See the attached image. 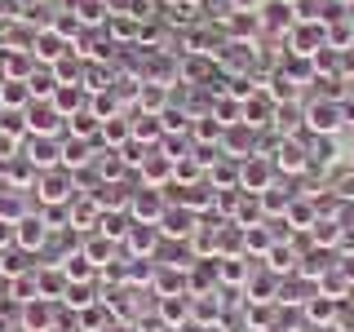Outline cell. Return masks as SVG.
I'll use <instances>...</instances> for the list:
<instances>
[{
	"label": "cell",
	"instance_id": "cell-1",
	"mask_svg": "<svg viewBox=\"0 0 354 332\" xmlns=\"http://www.w3.org/2000/svg\"><path fill=\"white\" fill-rule=\"evenodd\" d=\"M288 53H297V58H315L319 49H328V22L319 18H297L292 31H288Z\"/></svg>",
	"mask_w": 354,
	"mask_h": 332
},
{
	"label": "cell",
	"instance_id": "cell-2",
	"mask_svg": "<svg viewBox=\"0 0 354 332\" xmlns=\"http://www.w3.org/2000/svg\"><path fill=\"white\" fill-rule=\"evenodd\" d=\"M40 199H44V208H53V204H71L75 199V173L71 169H40V177H36V186H31Z\"/></svg>",
	"mask_w": 354,
	"mask_h": 332
},
{
	"label": "cell",
	"instance_id": "cell-3",
	"mask_svg": "<svg viewBox=\"0 0 354 332\" xmlns=\"http://www.w3.org/2000/svg\"><path fill=\"white\" fill-rule=\"evenodd\" d=\"M306 129L315 138H337L346 129V116H341V98H315L306 107Z\"/></svg>",
	"mask_w": 354,
	"mask_h": 332
},
{
	"label": "cell",
	"instance_id": "cell-4",
	"mask_svg": "<svg viewBox=\"0 0 354 332\" xmlns=\"http://www.w3.org/2000/svg\"><path fill=\"white\" fill-rule=\"evenodd\" d=\"M274 173H279V169H274V160H270V155H248V160H239V191L243 195H261L266 191V186H274Z\"/></svg>",
	"mask_w": 354,
	"mask_h": 332
},
{
	"label": "cell",
	"instance_id": "cell-5",
	"mask_svg": "<svg viewBox=\"0 0 354 332\" xmlns=\"http://www.w3.org/2000/svg\"><path fill=\"white\" fill-rule=\"evenodd\" d=\"M62 111L49 102V98H31V107H27V133H36V138H62Z\"/></svg>",
	"mask_w": 354,
	"mask_h": 332
},
{
	"label": "cell",
	"instance_id": "cell-6",
	"mask_svg": "<svg viewBox=\"0 0 354 332\" xmlns=\"http://www.w3.org/2000/svg\"><path fill=\"white\" fill-rule=\"evenodd\" d=\"M270 160H274V169L288 173V177H292V173H306L310 169V142L306 138H279Z\"/></svg>",
	"mask_w": 354,
	"mask_h": 332
},
{
	"label": "cell",
	"instance_id": "cell-7",
	"mask_svg": "<svg viewBox=\"0 0 354 332\" xmlns=\"http://www.w3.org/2000/svg\"><path fill=\"white\" fill-rule=\"evenodd\" d=\"M164 191L160 186H138V191L129 195V217L133 221H151V226H160V217H164Z\"/></svg>",
	"mask_w": 354,
	"mask_h": 332
},
{
	"label": "cell",
	"instance_id": "cell-8",
	"mask_svg": "<svg viewBox=\"0 0 354 332\" xmlns=\"http://www.w3.org/2000/svg\"><path fill=\"white\" fill-rule=\"evenodd\" d=\"M49 239H53V226H49V217H44V213L18 217V248L22 252H44V248H49Z\"/></svg>",
	"mask_w": 354,
	"mask_h": 332
},
{
	"label": "cell",
	"instance_id": "cell-9",
	"mask_svg": "<svg viewBox=\"0 0 354 332\" xmlns=\"http://www.w3.org/2000/svg\"><path fill=\"white\" fill-rule=\"evenodd\" d=\"M195 226H199V213H191L186 204H169L164 217H160V235L164 239H191Z\"/></svg>",
	"mask_w": 354,
	"mask_h": 332
},
{
	"label": "cell",
	"instance_id": "cell-10",
	"mask_svg": "<svg viewBox=\"0 0 354 332\" xmlns=\"http://www.w3.org/2000/svg\"><path fill=\"white\" fill-rule=\"evenodd\" d=\"M97 217H102V208L93 204V195H75L71 204H66V226L75 230V235H93L97 230Z\"/></svg>",
	"mask_w": 354,
	"mask_h": 332
},
{
	"label": "cell",
	"instance_id": "cell-11",
	"mask_svg": "<svg viewBox=\"0 0 354 332\" xmlns=\"http://www.w3.org/2000/svg\"><path fill=\"white\" fill-rule=\"evenodd\" d=\"M257 129L252 124H230L221 133V155H230V160H248V155H257Z\"/></svg>",
	"mask_w": 354,
	"mask_h": 332
},
{
	"label": "cell",
	"instance_id": "cell-12",
	"mask_svg": "<svg viewBox=\"0 0 354 332\" xmlns=\"http://www.w3.org/2000/svg\"><path fill=\"white\" fill-rule=\"evenodd\" d=\"M18 151L27 155L36 169H58V164H62V138H36V133H31Z\"/></svg>",
	"mask_w": 354,
	"mask_h": 332
},
{
	"label": "cell",
	"instance_id": "cell-13",
	"mask_svg": "<svg viewBox=\"0 0 354 332\" xmlns=\"http://www.w3.org/2000/svg\"><path fill=\"white\" fill-rule=\"evenodd\" d=\"M138 177H142V186H160L164 191V186H173V160L155 147V151H147V160L138 164Z\"/></svg>",
	"mask_w": 354,
	"mask_h": 332
},
{
	"label": "cell",
	"instance_id": "cell-14",
	"mask_svg": "<svg viewBox=\"0 0 354 332\" xmlns=\"http://www.w3.org/2000/svg\"><path fill=\"white\" fill-rule=\"evenodd\" d=\"M221 31H226L230 40H257V31H261V14L257 9H230L226 18H221Z\"/></svg>",
	"mask_w": 354,
	"mask_h": 332
},
{
	"label": "cell",
	"instance_id": "cell-15",
	"mask_svg": "<svg viewBox=\"0 0 354 332\" xmlns=\"http://www.w3.org/2000/svg\"><path fill=\"white\" fill-rule=\"evenodd\" d=\"M274 111H279V102H274L270 93H266V84L257 89V93L248 98V102H243V124H252V129H270L274 124Z\"/></svg>",
	"mask_w": 354,
	"mask_h": 332
},
{
	"label": "cell",
	"instance_id": "cell-16",
	"mask_svg": "<svg viewBox=\"0 0 354 332\" xmlns=\"http://www.w3.org/2000/svg\"><path fill=\"white\" fill-rule=\"evenodd\" d=\"M75 44L66 40V36H58L53 27H44V31H36V40H31V53H36V62H44V66H53L62 58V53H71Z\"/></svg>",
	"mask_w": 354,
	"mask_h": 332
},
{
	"label": "cell",
	"instance_id": "cell-17",
	"mask_svg": "<svg viewBox=\"0 0 354 332\" xmlns=\"http://www.w3.org/2000/svg\"><path fill=\"white\" fill-rule=\"evenodd\" d=\"M160 226H151V221H133L129 226V235H124V248H129V257H151L155 248H160Z\"/></svg>",
	"mask_w": 354,
	"mask_h": 332
},
{
	"label": "cell",
	"instance_id": "cell-18",
	"mask_svg": "<svg viewBox=\"0 0 354 332\" xmlns=\"http://www.w3.org/2000/svg\"><path fill=\"white\" fill-rule=\"evenodd\" d=\"M66 288H71V279H66V270H62L58 261H49V266H40V270H36V293L44 297V302H62Z\"/></svg>",
	"mask_w": 354,
	"mask_h": 332
},
{
	"label": "cell",
	"instance_id": "cell-19",
	"mask_svg": "<svg viewBox=\"0 0 354 332\" xmlns=\"http://www.w3.org/2000/svg\"><path fill=\"white\" fill-rule=\"evenodd\" d=\"M257 14H261V31H283V36L292 31V22H297V9L283 5V0H261Z\"/></svg>",
	"mask_w": 354,
	"mask_h": 332
},
{
	"label": "cell",
	"instance_id": "cell-20",
	"mask_svg": "<svg viewBox=\"0 0 354 332\" xmlns=\"http://www.w3.org/2000/svg\"><path fill=\"white\" fill-rule=\"evenodd\" d=\"M115 248H120V243L111 239V235H102V230H93V235H84V239H80V252L97 266V270H106V266L115 261Z\"/></svg>",
	"mask_w": 354,
	"mask_h": 332
},
{
	"label": "cell",
	"instance_id": "cell-21",
	"mask_svg": "<svg viewBox=\"0 0 354 332\" xmlns=\"http://www.w3.org/2000/svg\"><path fill=\"white\" fill-rule=\"evenodd\" d=\"M279 284H283V275H274L266 266V270H252L243 288H248V302H279Z\"/></svg>",
	"mask_w": 354,
	"mask_h": 332
},
{
	"label": "cell",
	"instance_id": "cell-22",
	"mask_svg": "<svg viewBox=\"0 0 354 332\" xmlns=\"http://www.w3.org/2000/svg\"><path fill=\"white\" fill-rule=\"evenodd\" d=\"M22 332H53V302L44 297L22 302Z\"/></svg>",
	"mask_w": 354,
	"mask_h": 332
},
{
	"label": "cell",
	"instance_id": "cell-23",
	"mask_svg": "<svg viewBox=\"0 0 354 332\" xmlns=\"http://www.w3.org/2000/svg\"><path fill=\"white\" fill-rule=\"evenodd\" d=\"M274 230H270V221H257V226H243V257H266V252L274 248Z\"/></svg>",
	"mask_w": 354,
	"mask_h": 332
},
{
	"label": "cell",
	"instance_id": "cell-24",
	"mask_svg": "<svg viewBox=\"0 0 354 332\" xmlns=\"http://www.w3.org/2000/svg\"><path fill=\"white\" fill-rule=\"evenodd\" d=\"M36 177H40V169H36V164H31L22 151L5 160V182H9V186H18V191H31V186H36Z\"/></svg>",
	"mask_w": 354,
	"mask_h": 332
},
{
	"label": "cell",
	"instance_id": "cell-25",
	"mask_svg": "<svg viewBox=\"0 0 354 332\" xmlns=\"http://www.w3.org/2000/svg\"><path fill=\"white\" fill-rule=\"evenodd\" d=\"M208 182L217 186V191H239V160H230V155H221L217 151V160L208 164Z\"/></svg>",
	"mask_w": 354,
	"mask_h": 332
},
{
	"label": "cell",
	"instance_id": "cell-26",
	"mask_svg": "<svg viewBox=\"0 0 354 332\" xmlns=\"http://www.w3.org/2000/svg\"><path fill=\"white\" fill-rule=\"evenodd\" d=\"M283 221H288L292 230H310V226L319 221V204H315V195H292V204H288Z\"/></svg>",
	"mask_w": 354,
	"mask_h": 332
},
{
	"label": "cell",
	"instance_id": "cell-27",
	"mask_svg": "<svg viewBox=\"0 0 354 332\" xmlns=\"http://www.w3.org/2000/svg\"><path fill=\"white\" fill-rule=\"evenodd\" d=\"M155 315H160V324H169V328H182L186 319H191V293L160 297V306H155Z\"/></svg>",
	"mask_w": 354,
	"mask_h": 332
},
{
	"label": "cell",
	"instance_id": "cell-28",
	"mask_svg": "<svg viewBox=\"0 0 354 332\" xmlns=\"http://www.w3.org/2000/svg\"><path fill=\"white\" fill-rule=\"evenodd\" d=\"M337 310H341L337 297L315 293V297L306 302V324H315V328H332V324H337Z\"/></svg>",
	"mask_w": 354,
	"mask_h": 332
},
{
	"label": "cell",
	"instance_id": "cell-29",
	"mask_svg": "<svg viewBox=\"0 0 354 332\" xmlns=\"http://www.w3.org/2000/svg\"><path fill=\"white\" fill-rule=\"evenodd\" d=\"M341 230H346V221H341V217H319L315 226L306 230V235H310V243H315V248H332V252H337Z\"/></svg>",
	"mask_w": 354,
	"mask_h": 332
},
{
	"label": "cell",
	"instance_id": "cell-30",
	"mask_svg": "<svg viewBox=\"0 0 354 332\" xmlns=\"http://www.w3.org/2000/svg\"><path fill=\"white\" fill-rule=\"evenodd\" d=\"M221 120L208 111V116H191V142H199V147H221Z\"/></svg>",
	"mask_w": 354,
	"mask_h": 332
},
{
	"label": "cell",
	"instance_id": "cell-31",
	"mask_svg": "<svg viewBox=\"0 0 354 332\" xmlns=\"http://www.w3.org/2000/svg\"><path fill=\"white\" fill-rule=\"evenodd\" d=\"M0 71H5V80H27V75L36 71V53H27V49H5Z\"/></svg>",
	"mask_w": 354,
	"mask_h": 332
},
{
	"label": "cell",
	"instance_id": "cell-32",
	"mask_svg": "<svg viewBox=\"0 0 354 332\" xmlns=\"http://www.w3.org/2000/svg\"><path fill=\"white\" fill-rule=\"evenodd\" d=\"M217 261V284H230V288H239V284H248V275H252V266L248 257H213Z\"/></svg>",
	"mask_w": 354,
	"mask_h": 332
},
{
	"label": "cell",
	"instance_id": "cell-33",
	"mask_svg": "<svg viewBox=\"0 0 354 332\" xmlns=\"http://www.w3.org/2000/svg\"><path fill=\"white\" fill-rule=\"evenodd\" d=\"M97 138L106 142V151H120V147H124V142L133 138V120H124V111H120V116L102 120V129H97Z\"/></svg>",
	"mask_w": 354,
	"mask_h": 332
},
{
	"label": "cell",
	"instance_id": "cell-34",
	"mask_svg": "<svg viewBox=\"0 0 354 332\" xmlns=\"http://www.w3.org/2000/svg\"><path fill=\"white\" fill-rule=\"evenodd\" d=\"M49 102H53V107L62 111V120H71L75 111H84V102H88V93H84L80 84H58V89H53V98H49Z\"/></svg>",
	"mask_w": 354,
	"mask_h": 332
},
{
	"label": "cell",
	"instance_id": "cell-35",
	"mask_svg": "<svg viewBox=\"0 0 354 332\" xmlns=\"http://www.w3.org/2000/svg\"><path fill=\"white\" fill-rule=\"evenodd\" d=\"M266 266H270L274 275H297V266H301V257H297V248L292 243H283V239H274V248L261 257Z\"/></svg>",
	"mask_w": 354,
	"mask_h": 332
},
{
	"label": "cell",
	"instance_id": "cell-36",
	"mask_svg": "<svg viewBox=\"0 0 354 332\" xmlns=\"http://www.w3.org/2000/svg\"><path fill=\"white\" fill-rule=\"evenodd\" d=\"M93 164V142H84V138H66L62 142V169H88Z\"/></svg>",
	"mask_w": 354,
	"mask_h": 332
},
{
	"label": "cell",
	"instance_id": "cell-37",
	"mask_svg": "<svg viewBox=\"0 0 354 332\" xmlns=\"http://www.w3.org/2000/svg\"><path fill=\"white\" fill-rule=\"evenodd\" d=\"M182 204L191 208V213H208V208H217V186L208 182H195V186H186V195H182Z\"/></svg>",
	"mask_w": 354,
	"mask_h": 332
},
{
	"label": "cell",
	"instance_id": "cell-38",
	"mask_svg": "<svg viewBox=\"0 0 354 332\" xmlns=\"http://www.w3.org/2000/svg\"><path fill=\"white\" fill-rule=\"evenodd\" d=\"M230 221H235V226H257V221H266V208H261V199H257V195H243V191H239L235 208H230Z\"/></svg>",
	"mask_w": 354,
	"mask_h": 332
},
{
	"label": "cell",
	"instance_id": "cell-39",
	"mask_svg": "<svg viewBox=\"0 0 354 332\" xmlns=\"http://www.w3.org/2000/svg\"><path fill=\"white\" fill-rule=\"evenodd\" d=\"M71 14H75V22H80V27L88 31V27H102V22H111V18H106V14H111V5H106V0H75Z\"/></svg>",
	"mask_w": 354,
	"mask_h": 332
},
{
	"label": "cell",
	"instance_id": "cell-40",
	"mask_svg": "<svg viewBox=\"0 0 354 332\" xmlns=\"http://www.w3.org/2000/svg\"><path fill=\"white\" fill-rule=\"evenodd\" d=\"M58 266L66 270V279H71V284H93V275H97V266L88 261L80 248H75V252H66V257H62Z\"/></svg>",
	"mask_w": 354,
	"mask_h": 332
},
{
	"label": "cell",
	"instance_id": "cell-41",
	"mask_svg": "<svg viewBox=\"0 0 354 332\" xmlns=\"http://www.w3.org/2000/svg\"><path fill=\"white\" fill-rule=\"evenodd\" d=\"M0 102H5V111H27L31 107V84L27 80H0Z\"/></svg>",
	"mask_w": 354,
	"mask_h": 332
},
{
	"label": "cell",
	"instance_id": "cell-42",
	"mask_svg": "<svg viewBox=\"0 0 354 332\" xmlns=\"http://www.w3.org/2000/svg\"><path fill=\"white\" fill-rule=\"evenodd\" d=\"M49 71H53V80H58V84H80V75H84V58L71 49V53H62V58L53 62Z\"/></svg>",
	"mask_w": 354,
	"mask_h": 332
},
{
	"label": "cell",
	"instance_id": "cell-43",
	"mask_svg": "<svg viewBox=\"0 0 354 332\" xmlns=\"http://www.w3.org/2000/svg\"><path fill=\"white\" fill-rule=\"evenodd\" d=\"M169 93L173 89L169 84H155V80H142V93H138V107L142 111H151V116H160L164 107H169Z\"/></svg>",
	"mask_w": 354,
	"mask_h": 332
},
{
	"label": "cell",
	"instance_id": "cell-44",
	"mask_svg": "<svg viewBox=\"0 0 354 332\" xmlns=\"http://www.w3.org/2000/svg\"><path fill=\"white\" fill-rule=\"evenodd\" d=\"M133 138L138 142H155V147H160L164 142V124H160V116H151V111H138V120H133Z\"/></svg>",
	"mask_w": 354,
	"mask_h": 332
},
{
	"label": "cell",
	"instance_id": "cell-45",
	"mask_svg": "<svg viewBox=\"0 0 354 332\" xmlns=\"http://www.w3.org/2000/svg\"><path fill=\"white\" fill-rule=\"evenodd\" d=\"M97 129H102V120H97L88 107H84V111H75V116L66 120V133H71V138H84V142H93V138H97Z\"/></svg>",
	"mask_w": 354,
	"mask_h": 332
},
{
	"label": "cell",
	"instance_id": "cell-46",
	"mask_svg": "<svg viewBox=\"0 0 354 332\" xmlns=\"http://www.w3.org/2000/svg\"><path fill=\"white\" fill-rule=\"evenodd\" d=\"M213 116L221 120V129H230V124H243V102H239V98H226V93H217V98H213Z\"/></svg>",
	"mask_w": 354,
	"mask_h": 332
},
{
	"label": "cell",
	"instance_id": "cell-47",
	"mask_svg": "<svg viewBox=\"0 0 354 332\" xmlns=\"http://www.w3.org/2000/svg\"><path fill=\"white\" fill-rule=\"evenodd\" d=\"M0 133L22 147V142L31 138V133H27V111H5V116H0Z\"/></svg>",
	"mask_w": 354,
	"mask_h": 332
},
{
	"label": "cell",
	"instance_id": "cell-48",
	"mask_svg": "<svg viewBox=\"0 0 354 332\" xmlns=\"http://www.w3.org/2000/svg\"><path fill=\"white\" fill-rule=\"evenodd\" d=\"M173 182H204V164H199V155H182V160H173Z\"/></svg>",
	"mask_w": 354,
	"mask_h": 332
},
{
	"label": "cell",
	"instance_id": "cell-49",
	"mask_svg": "<svg viewBox=\"0 0 354 332\" xmlns=\"http://www.w3.org/2000/svg\"><path fill=\"white\" fill-rule=\"evenodd\" d=\"M62 302L71 306V310H88L93 302H102V297H97V288H93V284H71V288H66V297H62Z\"/></svg>",
	"mask_w": 354,
	"mask_h": 332
},
{
	"label": "cell",
	"instance_id": "cell-50",
	"mask_svg": "<svg viewBox=\"0 0 354 332\" xmlns=\"http://www.w3.org/2000/svg\"><path fill=\"white\" fill-rule=\"evenodd\" d=\"M27 84H31V98H53V89H58V80H53L49 66H44V71L36 66V71L27 75Z\"/></svg>",
	"mask_w": 354,
	"mask_h": 332
},
{
	"label": "cell",
	"instance_id": "cell-51",
	"mask_svg": "<svg viewBox=\"0 0 354 332\" xmlns=\"http://www.w3.org/2000/svg\"><path fill=\"white\" fill-rule=\"evenodd\" d=\"M102 332H133V324H129V319H115V315H111Z\"/></svg>",
	"mask_w": 354,
	"mask_h": 332
},
{
	"label": "cell",
	"instance_id": "cell-52",
	"mask_svg": "<svg viewBox=\"0 0 354 332\" xmlns=\"http://www.w3.org/2000/svg\"><path fill=\"white\" fill-rule=\"evenodd\" d=\"M177 332H208V328H204V324H199V319H186V324H182V328H177Z\"/></svg>",
	"mask_w": 354,
	"mask_h": 332
},
{
	"label": "cell",
	"instance_id": "cell-53",
	"mask_svg": "<svg viewBox=\"0 0 354 332\" xmlns=\"http://www.w3.org/2000/svg\"><path fill=\"white\" fill-rule=\"evenodd\" d=\"M155 332H177V328H169V324H155Z\"/></svg>",
	"mask_w": 354,
	"mask_h": 332
},
{
	"label": "cell",
	"instance_id": "cell-54",
	"mask_svg": "<svg viewBox=\"0 0 354 332\" xmlns=\"http://www.w3.org/2000/svg\"><path fill=\"white\" fill-rule=\"evenodd\" d=\"M283 5H292V9H297V5H301V0H283Z\"/></svg>",
	"mask_w": 354,
	"mask_h": 332
},
{
	"label": "cell",
	"instance_id": "cell-55",
	"mask_svg": "<svg viewBox=\"0 0 354 332\" xmlns=\"http://www.w3.org/2000/svg\"><path fill=\"white\" fill-rule=\"evenodd\" d=\"M0 116H5V102H0Z\"/></svg>",
	"mask_w": 354,
	"mask_h": 332
},
{
	"label": "cell",
	"instance_id": "cell-56",
	"mask_svg": "<svg viewBox=\"0 0 354 332\" xmlns=\"http://www.w3.org/2000/svg\"><path fill=\"white\" fill-rule=\"evenodd\" d=\"M75 332H84V328H75Z\"/></svg>",
	"mask_w": 354,
	"mask_h": 332
}]
</instances>
